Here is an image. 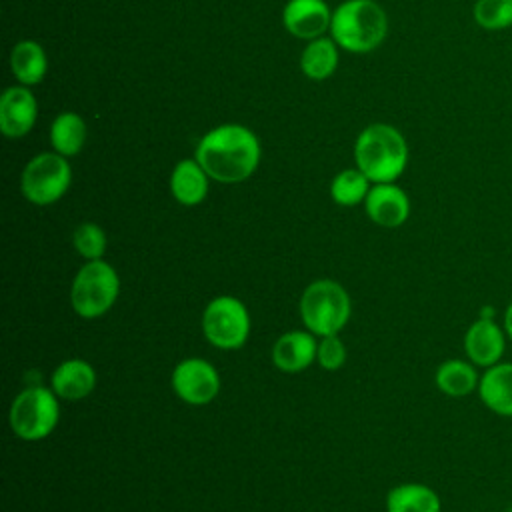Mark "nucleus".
<instances>
[{"label": "nucleus", "instance_id": "nucleus-1", "mask_svg": "<svg viewBox=\"0 0 512 512\" xmlns=\"http://www.w3.org/2000/svg\"><path fill=\"white\" fill-rule=\"evenodd\" d=\"M196 160L206 174L224 184H236L254 174L260 162L256 134L240 124H222L202 136Z\"/></svg>", "mask_w": 512, "mask_h": 512}, {"label": "nucleus", "instance_id": "nucleus-2", "mask_svg": "<svg viewBox=\"0 0 512 512\" xmlns=\"http://www.w3.org/2000/svg\"><path fill=\"white\" fill-rule=\"evenodd\" d=\"M356 168L374 184L394 182L406 168L408 146L404 136L390 124L366 126L354 144Z\"/></svg>", "mask_w": 512, "mask_h": 512}, {"label": "nucleus", "instance_id": "nucleus-3", "mask_svg": "<svg viewBox=\"0 0 512 512\" xmlns=\"http://www.w3.org/2000/svg\"><path fill=\"white\" fill-rule=\"evenodd\" d=\"M388 32L386 12L374 0H346L332 12V40L356 54L380 46Z\"/></svg>", "mask_w": 512, "mask_h": 512}, {"label": "nucleus", "instance_id": "nucleus-4", "mask_svg": "<svg viewBox=\"0 0 512 512\" xmlns=\"http://www.w3.org/2000/svg\"><path fill=\"white\" fill-rule=\"evenodd\" d=\"M300 320L314 336L338 334L350 320L352 302L348 292L334 280L310 282L300 296Z\"/></svg>", "mask_w": 512, "mask_h": 512}, {"label": "nucleus", "instance_id": "nucleus-5", "mask_svg": "<svg viewBox=\"0 0 512 512\" xmlns=\"http://www.w3.org/2000/svg\"><path fill=\"white\" fill-rule=\"evenodd\" d=\"M120 292V278L106 260H88L76 272L70 288L72 310L80 318H100L116 302Z\"/></svg>", "mask_w": 512, "mask_h": 512}, {"label": "nucleus", "instance_id": "nucleus-6", "mask_svg": "<svg viewBox=\"0 0 512 512\" xmlns=\"http://www.w3.org/2000/svg\"><path fill=\"white\" fill-rule=\"evenodd\" d=\"M60 420L58 396L52 388L28 386L10 404L8 422L22 440H42L50 436Z\"/></svg>", "mask_w": 512, "mask_h": 512}, {"label": "nucleus", "instance_id": "nucleus-7", "mask_svg": "<svg viewBox=\"0 0 512 512\" xmlns=\"http://www.w3.org/2000/svg\"><path fill=\"white\" fill-rule=\"evenodd\" d=\"M202 334L218 350H238L250 336V314L234 296H216L202 312Z\"/></svg>", "mask_w": 512, "mask_h": 512}, {"label": "nucleus", "instance_id": "nucleus-8", "mask_svg": "<svg viewBox=\"0 0 512 512\" xmlns=\"http://www.w3.org/2000/svg\"><path fill=\"white\" fill-rule=\"evenodd\" d=\"M72 182V170L66 156L58 152H42L34 156L22 172V194L36 206L58 202Z\"/></svg>", "mask_w": 512, "mask_h": 512}, {"label": "nucleus", "instance_id": "nucleus-9", "mask_svg": "<svg viewBox=\"0 0 512 512\" xmlns=\"http://www.w3.org/2000/svg\"><path fill=\"white\" fill-rule=\"evenodd\" d=\"M170 384L174 394L192 406H204L220 392L218 370L204 358H184L178 362Z\"/></svg>", "mask_w": 512, "mask_h": 512}, {"label": "nucleus", "instance_id": "nucleus-10", "mask_svg": "<svg viewBox=\"0 0 512 512\" xmlns=\"http://www.w3.org/2000/svg\"><path fill=\"white\" fill-rule=\"evenodd\" d=\"M490 312V310H488ZM486 310L464 332V354L478 368H490L502 362L506 352L504 326L494 320Z\"/></svg>", "mask_w": 512, "mask_h": 512}, {"label": "nucleus", "instance_id": "nucleus-11", "mask_svg": "<svg viewBox=\"0 0 512 512\" xmlns=\"http://www.w3.org/2000/svg\"><path fill=\"white\" fill-rule=\"evenodd\" d=\"M368 218L382 228H398L410 216V200L394 182L374 184L364 200Z\"/></svg>", "mask_w": 512, "mask_h": 512}, {"label": "nucleus", "instance_id": "nucleus-12", "mask_svg": "<svg viewBox=\"0 0 512 512\" xmlns=\"http://www.w3.org/2000/svg\"><path fill=\"white\" fill-rule=\"evenodd\" d=\"M332 12L324 0H288L282 10L284 28L302 40L320 38L330 30Z\"/></svg>", "mask_w": 512, "mask_h": 512}, {"label": "nucleus", "instance_id": "nucleus-13", "mask_svg": "<svg viewBox=\"0 0 512 512\" xmlns=\"http://www.w3.org/2000/svg\"><path fill=\"white\" fill-rule=\"evenodd\" d=\"M38 106L26 86H12L0 98V130L8 138H20L36 124Z\"/></svg>", "mask_w": 512, "mask_h": 512}, {"label": "nucleus", "instance_id": "nucleus-14", "mask_svg": "<svg viewBox=\"0 0 512 512\" xmlns=\"http://www.w3.org/2000/svg\"><path fill=\"white\" fill-rule=\"evenodd\" d=\"M50 388L58 398L82 400L96 388V370L82 358H68L54 368L50 376Z\"/></svg>", "mask_w": 512, "mask_h": 512}, {"label": "nucleus", "instance_id": "nucleus-15", "mask_svg": "<svg viewBox=\"0 0 512 512\" xmlns=\"http://www.w3.org/2000/svg\"><path fill=\"white\" fill-rule=\"evenodd\" d=\"M318 354V342L312 332L292 330L282 334L272 346V362L282 372H300L308 368Z\"/></svg>", "mask_w": 512, "mask_h": 512}, {"label": "nucleus", "instance_id": "nucleus-16", "mask_svg": "<svg viewBox=\"0 0 512 512\" xmlns=\"http://www.w3.org/2000/svg\"><path fill=\"white\" fill-rule=\"evenodd\" d=\"M476 392L490 412L512 418V362L502 360L484 368Z\"/></svg>", "mask_w": 512, "mask_h": 512}, {"label": "nucleus", "instance_id": "nucleus-17", "mask_svg": "<svg viewBox=\"0 0 512 512\" xmlns=\"http://www.w3.org/2000/svg\"><path fill=\"white\" fill-rule=\"evenodd\" d=\"M208 178L210 176L198 164L196 158H184L174 166L170 174V192L176 198V202L184 206H196L204 202L208 194Z\"/></svg>", "mask_w": 512, "mask_h": 512}, {"label": "nucleus", "instance_id": "nucleus-18", "mask_svg": "<svg viewBox=\"0 0 512 512\" xmlns=\"http://www.w3.org/2000/svg\"><path fill=\"white\" fill-rule=\"evenodd\" d=\"M476 368L468 358H448L436 368V388L450 398H464L478 390L480 374Z\"/></svg>", "mask_w": 512, "mask_h": 512}, {"label": "nucleus", "instance_id": "nucleus-19", "mask_svg": "<svg viewBox=\"0 0 512 512\" xmlns=\"http://www.w3.org/2000/svg\"><path fill=\"white\" fill-rule=\"evenodd\" d=\"M440 496L426 484L404 482L386 494V512H440Z\"/></svg>", "mask_w": 512, "mask_h": 512}, {"label": "nucleus", "instance_id": "nucleus-20", "mask_svg": "<svg viewBox=\"0 0 512 512\" xmlns=\"http://www.w3.org/2000/svg\"><path fill=\"white\" fill-rule=\"evenodd\" d=\"M10 68L22 86H34L42 82L48 70L44 48L34 40L18 42L10 52Z\"/></svg>", "mask_w": 512, "mask_h": 512}, {"label": "nucleus", "instance_id": "nucleus-21", "mask_svg": "<svg viewBox=\"0 0 512 512\" xmlns=\"http://www.w3.org/2000/svg\"><path fill=\"white\" fill-rule=\"evenodd\" d=\"M86 140V124L76 112H62L50 126V142L54 152L62 156H74L82 150Z\"/></svg>", "mask_w": 512, "mask_h": 512}, {"label": "nucleus", "instance_id": "nucleus-22", "mask_svg": "<svg viewBox=\"0 0 512 512\" xmlns=\"http://www.w3.org/2000/svg\"><path fill=\"white\" fill-rule=\"evenodd\" d=\"M336 42L330 38H314L308 42L300 56V68L310 80H326L338 64Z\"/></svg>", "mask_w": 512, "mask_h": 512}, {"label": "nucleus", "instance_id": "nucleus-23", "mask_svg": "<svg viewBox=\"0 0 512 512\" xmlns=\"http://www.w3.org/2000/svg\"><path fill=\"white\" fill-rule=\"evenodd\" d=\"M370 180L358 168H346L334 176L330 182V196L340 206H356L366 200L370 190Z\"/></svg>", "mask_w": 512, "mask_h": 512}, {"label": "nucleus", "instance_id": "nucleus-24", "mask_svg": "<svg viewBox=\"0 0 512 512\" xmlns=\"http://www.w3.org/2000/svg\"><path fill=\"white\" fill-rule=\"evenodd\" d=\"M72 244H74V250L88 262V260H100L104 256L108 240L104 230L98 224L84 222L76 226L72 234Z\"/></svg>", "mask_w": 512, "mask_h": 512}, {"label": "nucleus", "instance_id": "nucleus-25", "mask_svg": "<svg viewBox=\"0 0 512 512\" xmlns=\"http://www.w3.org/2000/svg\"><path fill=\"white\" fill-rule=\"evenodd\" d=\"M474 20L484 30L512 26V0H476Z\"/></svg>", "mask_w": 512, "mask_h": 512}, {"label": "nucleus", "instance_id": "nucleus-26", "mask_svg": "<svg viewBox=\"0 0 512 512\" xmlns=\"http://www.w3.org/2000/svg\"><path fill=\"white\" fill-rule=\"evenodd\" d=\"M316 362L324 370H338L346 362V346L338 338V334H330V336L320 338Z\"/></svg>", "mask_w": 512, "mask_h": 512}, {"label": "nucleus", "instance_id": "nucleus-27", "mask_svg": "<svg viewBox=\"0 0 512 512\" xmlns=\"http://www.w3.org/2000/svg\"><path fill=\"white\" fill-rule=\"evenodd\" d=\"M502 326H504V332L508 336V340L512 342V300L508 302L506 310H504V320H502Z\"/></svg>", "mask_w": 512, "mask_h": 512}, {"label": "nucleus", "instance_id": "nucleus-28", "mask_svg": "<svg viewBox=\"0 0 512 512\" xmlns=\"http://www.w3.org/2000/svg\"><path fill=\"white\" fill-rule=\"evenodd\" d=\"M508 512H512V506H510V508H508Z\"/></svg>", "mask_w": 512, "mask_h": 512}]
</instances>
